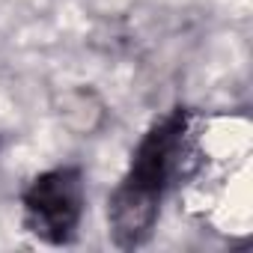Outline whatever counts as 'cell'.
I'll return each instance as SVG.
<instances>
[{"label":"cell","instance_id":"1","mask_svg":"<svg viewBox=\"0 0 253 253\" xmlns=\"http://www.w3.org/2000/svg\"><path fill=\"white\" fill-rule=\"evenodd\" d=\"M194 116L179 107L146 131L128 173L110 197L107 217L113 241L119 247H140L152 235L164 194L194 170Z\"/></svg>","mask_w":253,"mask_h":253},{"label":"cell","instance_id":"2","mask_svg":"<svg viewBox=\"0 0 253 253\" xmlns=\"http://www.w3.org/2000/svg\"><path fill=\"white\" fill-rule=\"evenodd\" d=\"M84 176L75 167H57L30 182L24 191V223L27 229L48 241L66 244L75 238L78 223L84 217Z\"/></svg>","mask_w":253,"mask_h":253}]
</instances>
